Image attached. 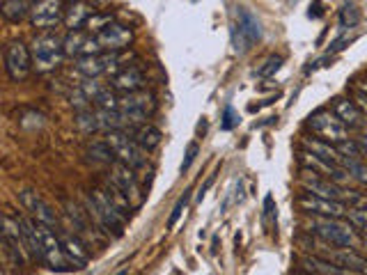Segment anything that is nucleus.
<instances>
[{"instance_id":"obj_36","label":"nucleus","mask_w":367,"mask_h":275,"mask_svg":"<svg viewBox=\"0 0 367 275\" xmlns=\"http://www.w3.org/2000/svg\"><path fill=\"white\" fill-rule=\"evenodd\" d=\"M358 19H361V14H358V10L354 5H345L342 7V12H340V23L342 26H349V28H354L356 23H358Z\"/></svg>"},{"instance_id":"obj_15","label":"nucleus","mask_w":367,"mask_h":275,"mask_svg":"<svg viewBox=\"0 0 367 275\" xmlns=\"http://www.w3.org/2000/svg\"><path fill=\"white\" fill-rule=\"evenodd\" d=\"M65 42V55L69 58H85V55H99L106 53L101 49L97 35L88 33V30H74V33H67V37L62 39Z\"/></svg>"},{"instance_id":"obj_27","label":"nucleus","mask_w":367,"mask_h":275,"mask_svg":"<svg viewBox=\"0 0 367 275\" xmlns=\"http://www.w3.org/2000/svg\"><path fill=\"white\" fill-rule=\"evenodd\" d=\"M30 12H33V5L28 0H3V5H0V14L10 23L23 21L26 17H30Z\"/></svg>"},{"instance_id":"obj_26","label":"nucleus","mask_w":367,"mask_h":275,"mask_svg":"<svg viewBox=\"0 0 367 275\" xmlns=\"http://www.w3.org/2000/svg\"><path fill=\"white\" fill-rule=\"evenodd\" d=\"M303 269L306 273H312V275H358L354 271H347V269H340V266H335L333 262L324 257H303L301 259Z\"/></svg>"},{"instance_id":"obj_14","label":"nucleus","mask_w":367,"mask_h":275,"mask_svg":"<svg viewBox=\"0 0 367 275\" xmlns=\"http://www.w3.org/2000/svg\"><path fill=\"white\" fill-rule=\"evenodd\" d=\"M65 0H35L33 12H30V23L35 28H56L58 23L65 21Z\"/></svg>"},{"instance_id":"obj_43","label":"nucleus","mask_w":367,"mask_h":275,"mask_svg":"<svg viewBox=\"0 0 367 275\" xmlns=\"http://www.w3.org/2000/svg\"><path fill=\"white\" fill-rule=\"evenodd\" d=\"M358 147H361V152H363V159H367V136L358 138Z\"/></svg>"},{"instance_id":"obj_12","label":"nucleus","mask_w":367,"mask_h":275,"mask_svg":"<svg viewBox=\"0 0 367 275\" xmlns=\"http://www.w3.org/2000/svg\"><path fill=\"white\" fill-rule=\"evenodd\" d=\"M122 53V51H120ZM120 53H99V55H85V58L76 60V69L78 74H83L85 78H99L104 74H120Z\"/></svg>"},{"instance_id":"obj_41","label":"nucleus","mask_w":367,"mask_h":275,"mask_svg":"<svg viewBox=\"0 0 367 275\" xmlns=\"http://www.w3.org/2000/svg\"><path fill=\"white\" fill-rule=\"evenodd\" d=\"M264 216L276 218V207H273V198H271V195H267V198H264Z\"/></svg>"},{"instance_id":"obj_9","label":"nucleus","mask_w":367,"mask_h":275,"mask_svg":"<svg viewBox=\"0 0 367 275\" xmlns=\"http://www.w3.org/2000/svg\"><path fill=\"white\" fill-rule=\"evenodd\" d=\"M3 60H5V72H7V76H10L14 83L26 81V78L30 76V72L35 69L30 46L19 42V39H14V42H10L5 46Z\"/></svg>"},{"instance_id":"obj_13","label":"nucleus","mask_w":367,"mask_h":275,"mask_svg":"<svg viewBox=\"0 0 367 275\" xmlns=\"http://www.w3.org/2000/svg\"><path fill=\"white\" fill-rule=\"evenodd\" d=\"M19 202H21V207L28 211V216L35 218L37 223L58 227V214L53 211V207L42 198V195L33 191V188H23V191H19Z\"/></svg>"},{"instance_id":"obj_19","label":"nucleus","mask_w":367,"mask_h":275,"mask_svg":"<svg viewBox=\"0 0 367 275\" xmlns=\"http://www.w3.org/2000/svg\"><path fill=\"white\" fill-rule=\"evenodd\" d=\"M319 257L329 259V262L340 266V269H347L354 273H367V257L358 255L356 250H351V248H335L331 253H322Z\"/></svg>"},{"instance_id":"obj_2","label":"nucleus","mask_w":367,"mask_h":275,"mask_svg":"<svg viewBox=\"0 0 367 275\" xmlns=\"http://www.w3.org/2000/svg\"><path fill=\"white\" fill-rule=\"evenodd\" d=\"M30 53H33V65L39 74L56 72L65 60V42L53 33L37 35L30 44Z\"/></svg>"},{"instance_id":"obj_24","label":"nucleus","mask_w":367,"mask_h":275,"mask_svg":"<svg viewBox=\"0 0 367 275\" xmlns=\"http://www.w3.org/2000/svg\"><path fill=\"white\" fill-rule=\"evenodd\" d=\"M60 241H62V248H65V255H67V259L72 262V266H76V269H83V266H88V262H90V250H88V246L78 239V237H60Z\"/></svg>"},{"instance_id":"obj_45","label":"nucleus","mask_w":367,"mask_h":275,"mask_svg":"<svg viewBox=\"0 0 367 275\" xmlns=\"http://www.w3.org/2000/svg\"><path fill=\"white\" fill-rule=\"evenodd\" d=\"M358 92H361V94H365V97H367V83H361V85H358V88H356Z\"/></svg>"},{"instance_id":"obj_20","label":"nucleus","mask_w":367,"mask_h":275,"mask_svg":"<svg viewBox=\"0 0 367 275\" xmlns=\"http://www.w3.org/2000/svg\"><path fill=\"white\" fill-rule=\"evenodd\" d=\"M111 88L117 92V94H134V92H140L145 88V74L140 67H124L120 74L113 76L111 81Z\"/></svg>"},{"instance_id":"obj_46","label":"nucleus","mask_w":367,"mask_h":275,"mask_svg":"<svg viewBox=\"0 0 367 275\" xmlns=\"http://www.w3.org/2000/svg\"><path fill=\"white\" fill-rule=\"evenodd\" d=\"M296 275H312V273H306V271H303V273H296Z\"/></svg>"},{"instance_id":"obj_42","label":"nucleus","mask_w":367,"mask_h":275,"mask_svg":"<svg viewBox=\"0 0 367 275\" xmlns=\"http://www.w3.org/2000/svg\"><path fill=\"white\" fill-rule=\"evenodd\" d=\"M322 3H315V5H312L310 7V17H315V19H319V17H322Z\"/></svg>"},{"instance_id":"obj_5","label":"nucleus","mask_w":367,"mask_h":275,"mask_svg":"<svg viewBox=\"0 0 367 275\" xmlns=\"http://www.w3.org/2000/svg\"><path fill=\"white\" fill-rule=\"evenodd\" d=\"M0 246H3V255L7 257V262L12 266H23L28 264L33 255L28 250L26 237L21 232L19 218H14L10 214H5L3 218V239H0Z\"/></svg>"},{"instance_id":"obj_1","label":"nucleus","mask_w":367,"mask_h":275,"mask_svg":"<svg viewBox=\"0 0 367 275\" xmlns=\"http://www.w3.org/2000/svg\"><path fill=\"white\" fill-rule=\"evenodd\" d=\"M310 230L317 234L319 239L326 241L329 246L335 248H361L363 239L358 237L356 227L349 223V220L342 218H312Z\"/></svg>"},{"instance_id":"obj_28","label":"nucleus","mask_w":367,"mask_h":275,"mask_svg":"<svg viewBox=\"0 0 367 275\" xmlns=\"http://www.w3.org/2000/svg\"><path fill=\"white\" fill-rule=\"evenodd\" d=\"M101 188H104V191L108 193V198L113 200V204H115V207L120 209L122 214L129 218V216H131V211H134V207H136V204L129 200V195H127V193H122L120 188H117V186L111 182V179H108V182H106L104 186H101Z\"/></svg>"},{"instance_id":"obj_34","label":"nucleus","mask_w":367,"mask_h":275,"mask_svg":"<svg viewBox=\"0 0 367 275\" xmlns=\"http://www.w3.org/2000/svg\"><path fill=\"white\" fill-rule=\"evenodd\" d=\"M338 152L349 161H363V152L358 147V140H345V143H340Z\"/></svg>"},{"instance_id":"obj_44","label":"nucleus","mask_w":367,"mask_h":275,"mask_svg":"<svg viewBox=\"0 0 367 275\" xmlns=\"http://www.w3.org/2000/svg\"><path fill=\"white\" fill-rule=\"evenodd\" d=\"M214 179H216V175H212V177H209V179H207V184L200 188V198H202V195H205V193L209 191V186H212V184H214Z\"/></svg>"},{"instance_id":"obj_4","label":"nucleus","mask_w":367,"mask_h":275,"mask_svg":"<svg viewBox=\"0 0 367 275\" xmlns=\"http://www.w3.org/2000/svg\"><path fill=\"white\" fill-rule=\"evenodd\" d=\"M104 140H106V145L115 152V159L120 163L129 165V168L136 172L147 168V152L136 143L134 138H131L129 131H124V129L108 131Z\"/></svg>"},{"instance_id":"obj_25","label":"nucleus","mask_w":367,"mask_h":275,"mask_svg":"<svg viewBox=\"0 0 367 275\" xmlns=\"http://www.w3.org/2000/svg\"><path fill=\"white\" fill-rule=\"evenodd\" d=\"M131 138H134L145 152H152V149L161 145L163 133H161V129H156L154 124L145 122V124H138V127H131Z\"/></svg>"},{"instance_id":"obj_30","label":"nucleus","mask_w":367,"mask_h":275,"mask_svg":"<svg viewBox=\"0 0 367 275\" xmlns=\"http://www.w3.org/2000/svg\"><path fill=\"white\" fill-rule=\"evenodd\" d=\"M76 127L81 129L83 133H95V131H99L97 110H92V108L78 110V115H76Z\"/></svg>"},{"instance_id":"obj_32","label":"nucleus","mask_w":367,"mask_h":275,"mask_svg":"<svg viewBox=\"0 0 367 275\" xmlns=\"http://www.w3.org/2000/svg\"><path fill=\"white\" fill-rule=\"evenodd\" d=\"M92 104H97L99 110H117V106H120V97H117V92L108 85V88H104V92L92 101Z\"/></svg>"},{"instance_id":"obj_23","label":"nucleus","mask_w":367,"mask_h":275,"mask_svg":"<svg viewBox=\"0 0 367 275\" xmlns=\"http://www.w3.org/2000/svg\"><path fill=\"white\" fill-rule=\"evenodd\" d=\"M303 149L319 156V159L333 163V165H342V161H345V156L338 152V145L326 143V140H322V138H303Z\"/></svg>"},{"instance_id":"obj_40","label":"nucleus","mask_w":367,"mask_h":275,"mask_svg":"<svg viewBox=\"0 0 367 275\" xmlns=\"http://www.w3.org/2000/svg\"><path fill=\"white\" fill-rule=\"evenodd\" d=\"M198 152H200L198 143H191L189 149H186V159H184V163H182V172H186V170L191 168V163L195 161V156H198Z\"/></svg>"},{"instance_id":"obj_47","label":"nucleus","mask_w":367,"mask_h":275,"mask_svg":"<svg viewBox=\"0 0 367 275\" xmlns=\"http://www.w3.org/2000/svg\"><path fill=\"white\" fill-rule=\"evenodd\" d=\"M69 3H74V0H69Z\"/></svg>"},{"instance_id":"obj_10","label":"nucleus","mask_w":367,"mask_h":275,"mask_svg":"<svg viewBox=\"0 0 367 275\" xmlns=\"http://www.w3.org/2000/svg\"><path fill=\"white\" fill-rule=\"evenodd\" d=\"M296 209L303 211L312 218H345L347 216V204L329 198H319V195L303 193L296 198Z\"/></svg>"},{"instance_id":"obj_37","label":"nucleus","mask_w":367,"mask_h":275,"mask_svg":"<svg viewBox=\"0 0 367 275\" xmlns=\"http://www.w3.org/2000/svg\"><path fill=\"white\" fill-rule=\"evenodd\" d=\"M104 88H106V85H101V83L97 81V78H85V83L81 85V90H83L85 94H88V99H90V101H95V99L99 97V94L104 92Z\"/></svg>"},{"instance_id":"obj_7","label":"nucleus","mask_w":367,"mask_h":275,"mask_svg":"<svg viewBox=\"0 0 367 275\" xmlns=\"http://www.w3.org/2000/svg\"><path fill=\"white\" fill-rule=\"evenodd\" d=\"M262 39V26L253 12H248L246 7H237V21L232 23V44L234 51L244 55L255 42Z\"/></svg>"},{"instance_id":"obj_3","label":"nucleus","mask_w":367,"mask_h":275,"mask_svg":"<svg viewBox=\"0 0 367 275\" xmlns=\"http://www.w3.org/2000/svg\"><path fill=\"white\" fill-rule=\"evenodd\" d=\"M88 211L106 232L115 230L117 234H122L124 225H127V220H129L120 209L115 207L104 188H92V191L88 193Z\"/></svg>"},{"instance_id":"obj_29","label":"nucleus","mask_w":367,"mask_h":275,"mask_svg":"<svg viewBox=\"0 0 367 275\" xmlns=\"http://www.w3.org/2000/svg\"><path fill=\"white\" fill-rule=\"evenodd\" d=\"M88 154L90 159L95 163H101V165H113L117 159H115V152L111 147L106 145V140H99V143H92L88 147Z\"/></svg>"},{"instance_id":"obj_16","label":"nucleus","mask_w":367,"mask_h":275,"mask_svg":"<svg viewBox=\"0 0 367 275\" xmlns=\"http://www.w3.org/2000/svg\"><path fill=\"white\" fill-rule=\"evenodd\" d=\"M113 175L108 177L111 182L120 188L122 193H127L129 195V200L136 204L143 202V186H140V182H138V175H136V170H131L129 165H124V163H120V161H115L113 163Z\"/></svg>"},{"instance_id":"obj_21","label":"nucleus","mask_w":367,"mask_h":275,"mask_svg":"<svg viewBox=\"0 0 367 275\" xmlns=\"http://www.w3.org/2000/svg\"><path fill=\"white\" fill-rule=\"evenodd\" d=\"M95 14V7H92L90 3H85V0H74V3L67 5L65 10V28L69 30V33H74V30H81L85 28V23H88V19Z\"/></svg>"},{"instance_id":"obj_22","label":"nucleus","mask_w":367,"mask_h":275,"mask_svg":"<svg viewBox=\"0 0 367 275\" xmlns=\"http://www.w3.org/2000/svg\"><path fill=\"white\" fill-rule=\"evenodd\" d=\"M333 115L338 117L347 129H358L365 120L361 108H358L356 101H351V99H335L333 101Z\"/></svg>"},{"instance_id":"obj_11","label":"nucleus","mask_w":367,"mask_h":275,"mask_svg":"<svg viewBox=\"0 0 367 275\" xmlns=\"http://www.w3.org/2000/svg\"><path fill=\"white\" fill-rule=\"evenodd\" d=\"M308 127L317 138L326 140V143L340 145V143H345V140H349V129L335 115L326 113V110L312 115L308 120Z\"/></svg>"},{"instance_id":"obj_17","label":"nucleus","mask_w":367,"mask_h":275,"mask_svg":"<svg viewBox=\"0 0 367 275\" xmlns=\"http://www.w3.org/2000/svg\"><path fill=\"white\" fill-rule=\"evenodd\" d=\"M101 49L108 51V53H120L124 51L127 46L134 42V30L124 23H111L108 28H104L101 33L97 35Z\"/></svg>"},{"instance_id":"obj_6","label":"nucleus","mask_w":367,"mask_h":275,"mask_svg":"<svg viewBox=\"0 0 367 275\" xmlns=\"http://www.w3.org/2000/svg\"><path fill=\"white\" fill-rule=\"evenodd\" d=\"M120 110L122 120H124V127H138V124H145L147 117H150L154 110H156V101H154V94L152 92H134V94H124L120 97Z\"/></svg>"},{"instance_id":"obj_39","label":"nucleus","mask_w":367,"mask_h":275,"mask_svg":"<svg viewBox=\"0 0 367 275\" xmlns=\"http://www.w3.org/2000/svg\"><path fill=\"white\" fill-rule=\"evenodd\" d=\"M186 202H189V195H184V198H179V200H177L175 209H173V214H170V220H168V227H170V230H173V227L177 225V220H179V216H182V211H184V207H186Z\"/></svg>"},{"instance_id":"obj_18","label":"nucleus","mask_w":367,"mask_h":275,"mask_svg":"<svg viewBox=\"0 0 367 275\" xmlns=\"http://www.w3.org/2000/svg\"><path fill=\"white\" fill-rule=\"evenodd\" d=\"M303 172H306V170H303ZM301 188H303V193L319 195V198H329V200H338L340 202L342 188H345V186L333 184L331 179L319 177V175H315V172H306V177H301Z\"/></svg>"},{"instance_id":"obj_35","label":"nucleus","mask_w":367,"mask_h":275,"mask_svg":"<svg viewBox=\"0 0 367 275\" xmlns=\"http://www.w3.org/2000/svg\"><path fill=\"white\" fill-rule=\"evenodd\" d=\"M283 62H285L283 55H271V58L264 62L260 69H257V76H260V78H271L280 67H283Z\"/></svg>"},{"instance_id":"obj_38","label":"nucleus","mask_w":367,"mask_h":275,"mask_svg":"<svg viewBox=\"0 0 367 275\" xmlns=\"http://www.w3.org/2000/svg\"><path fill=\"white\" fill-rule=\"evenodd\" d=\"M239 124V115L234 113V108H225V115H223V124H221V129L223 131H230V129H234Z\"/></svg>"},{"instance_id":"obj_33","label":"nucleus","mask_w":367,"mask_h":275,"mask_svg":"<svg viewBox=\"0 0 367 275\" xmlns=\"http://www.w3.org/2000/svg\"><path fill=\"white\" fill-rule=\"evenodd\" d=\"M345 218L356 230H367V207H349Z\"/></svg>"},{"instance_id":"obj_8","label":"nucleus","mask_w":367,"mask_h":275,"mask_svg":"<svg viewBox=\"0 0 367 275\" xmlns=\"http://www.w3.org/2000/svg\"><path fill=\"white\" fill-rule=\"evenodd\" d=\"M37 232H39V241H42L44 262L49 264L53 271H58V273H72V271H76V266H72V262L67 259L65 248H62V241H60L58 234L53 232V227L37 223Z\"/></svg>"},{"instance_id":"obj_31","label":"nucleus","mask_w":367,"mask_h":275,"mask_svg":"<svg viewBox=\"0 0 367 275\" xmlns=\"http://www.w3.org/2000/svg\"><path fill=\"white\" fill-rule=\"evenodd\" d=\"M111 23H115V19H113L111 12H95V14H92V17L88 19V23H85V30H88V33H92V35H99L101 30L108 28Z\"/></svg>"}]
</instances>
